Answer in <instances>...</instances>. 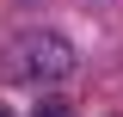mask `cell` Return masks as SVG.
Here are the masks:
<instances>
[{
	"label": "cell",
	"instance_id": "6da1fadb",
	"mask_svg": "<svg viewBox=\"0 0 123 117\" xmlns=\"http://www.w3.org/2000/svg\"><path fill=\"white\" fill-rule=\"evenodd\" d=\"M31 117H68V105H37Z\"/></svg>",
	"mask_w": 123,
	"mask_h": 117
}]
</instances>
